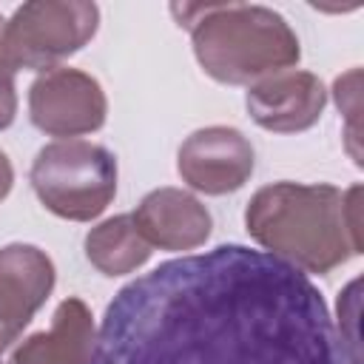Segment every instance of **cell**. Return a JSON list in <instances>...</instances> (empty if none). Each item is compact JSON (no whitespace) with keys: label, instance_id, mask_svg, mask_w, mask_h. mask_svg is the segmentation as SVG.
Segmentation results:
<instances>
[{"label":"cell","instance_id":"1","mask_svg":"<svg viewBox=\"0 0 364 364\" xmlns=\"http://www.w3.org/2000/svg\"><path fill=\"white\" fill-rule=\"evenodd\" d=\"M88 364H347L318 287L245 245L162 262L105 307Z\"/></svg>","mask_w":364,"mask_h":364},{"label":"cell","instance_id":"2","mask_svg":"<svg viewBox=\"0 0 364 364\" xmlns=\"http://www.w3.org/2000/svg\"><path fill=\"white\" fill-rule=\"evenodd\" d=\"M245 228L270 256L307 273H330L361 253V185H264L245 208Z\"/></svg>","mask_w":364,"mask_h":364},{"label":"cell","instance_id":"3","mask_svg":"<svg viewBox=\"0 0 364 364\" xmlns=\"http://www.w3.org/2000/svg\"><path fill=\"white\" fill-rule=\"evenodd\" d=\"M171 14L191 31L202 71L225 85H253L301 57L296 31L267 6L173 3Z\"/></svg>","mask_w":364,"mask_h":364},{"label":"cell","instance_id":"4","mask_svg":"<svg viewBox=\"0 0 364 364\" xmlns=\"http://www.w3.org/2000/svg\"><path fill=\"white\" fill-rule=\"evenodd\" d=\"M31 188L54 216L91 222L117 193V156L85 139L51 142L31 162Z\"/></svg>","mask_w":364,"mask_h":364},{"label":"cell","instance_id":"5","mask_svg":"<svg viewBox=\"0 0 364 364\" xmlns=\"http://www.w3.org/2000/svg\"><path fill=\"white\" fill-rule=\"evenodd\" d=\"M100 26V9L85 0H28L3 28V54L11 71L57 68L80 51Z\"/></svg>","mask_w":364,"mask_h":364},{"label":"cell","instance_id":"6","mask_svg":"<svg viewBox=\"0 0 364 364\" xmlns=\"http://www.w3.org/2000/svg\"><path fill=\"white\" fill-rule=\"evenodd\" d=\"M105 91L80 68H46L28 88V114L34 128L48 136H80L102 128Z\"/></svg>","mask_w":364,"mask_h":364},{"label":"cell","instance_id":"7","mask_svg":"<svg viewBox=\"0 0 364 364\" xmlns=\"http://www.w3.org/2000/svg\"><path fill=\"white\" fill-rule=\"evenodd\" d=\"M253 145L247 136L228 125H208L193 131L176 154L182 182L208 196L239 191L253 173Z\"/></svg>","mask_w":364,"mask_h":364},{"label":"cell","instance_id":"8","mask_svg":"<svg viewBox=\"0 0 364 364\" xmlns=\"http://www.w3.org/2000/svg\"><path fill=\"white\" fill-rule=\"evenodd\" d=\"M54 262L34 245L0 247V350H6L54 290Z\"/></svg>","mask_w":364,"mask_h":364},{"label":"cell","instance_id":"9","mask_svg":"<svg viewBox=\"0 0 364 364\" xmlns=\"http://www.w3.org/2000/svg\"><path fill=\"white\" fill-rule=\"evenodd\" d=\"M245 105L250 119L273 134H299L318 122L327 91L310 71H279L247 85Z\"/></svg>","mask_w":364,"mask_h":364},{"label":"cell","instance_id":"10","mask_svg":"<svg viewBox=\"0 0 364 364\" xmlns=\"http://www.w3.org/2000/svg\"><path fill=\"white\" fill-rule=\"evenodd\" d=\"M139 236L159 250H193L210 236V210L182 188L151 191L131 213Z\"/></svg>","mask_w":364,"mask_h":364},{"label":"cell","instance_id":"11","mask_svg":"<svg viewBox=\"0 0 364 364\" xmlns=\"http://www.w3.org/2000/svg\"><path fill=\"white\" fill-rule=\"evenodd\" d=\"M94 318L82 299L71 296L54 310L48 330L20 341L9 364H88L94 350Z\"/></svg>","mask_w":364,"mask_h":364},{"label":"cell","instance_id":"12","mask_svg":"<svg viewBox=\"0 0 364 364\" xmlns=\"http://www.w3.org/2000/svg\"><path fill=\"white\" fill-rule=\"evenodd\" d=\"M85 256L102 276H125L148 262L151 245L139 236L134 219L119 213L88 230Z\"/></svg>","mask_w":364,"mask_h":364},{"label":"cell","instance_id":"13","mask_svg":"<svg viewBox=\"0 0 364 364\" xmlns=\"http://www.w3.org/2000/svg\"><path fill=\"white\" fill-rule=\"evenodd\" d=\"M358 287L361 282L353 279L341 296H338V338H341V347H344V355H347V364H361V338H358Z\"/></svg>","mask_w":364,"mask_h":364},{"label":"cell","instance_id":"14","mask_svg":"<svg viewBox=\"0 0 364 364\" xmlns=\"http://www.w3.org/2000/svg\"><path fill=\"white\" fill-rule=\"evenodd\" d=\"M17 114V91H14V74L0 68V131L14 122Z\"/></svg>","mask_w":364,"mask_h":364},{"label":"cell","instance_id":"15","mask_svg":"<svg viewBox=\"0 0 364 364\" xmlns=\"http://www.w3.org/2000/svg\"><path fill=\"white\" fill-rule=\"evenodd\" d=\"M11 185H14V168H11V162H9V156L0 151V202L9 196V191H11Z\"/></svg>","mask_w":364,"mask_h":364}]
</instances>
